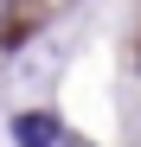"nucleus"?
<instances>
[{
    "instance_id": "f257e3e1",
    "label": "nucleus",
    "mask_w": 141,
    "mask_h": 147,
    "mask_svg": "<svg viewBox=\"0 0 141 147\" xmlns=\"http://www.w3.org/2000/svg\"><path fill=\"white\" fill-rule=\"evenodd\" d=\"M13 141H19V147H58V115H52V109L13 115Z\"/></svg>"
},
{
    "instance_id": "f03ea898",
    "label": "nucleus",
    "mask_w": 141,
    "mask_h": 147,
    "mask_svg": "<svg viewBox=\"0 0 141 147\" xmlns=\"http://www.w3.org/2000/svg\"><path fill=\"white\" fill-rule=\"evenodd\" d=\"M7 19H13V0H0V32H7Z\"/></svg>"
}]
</instances>
